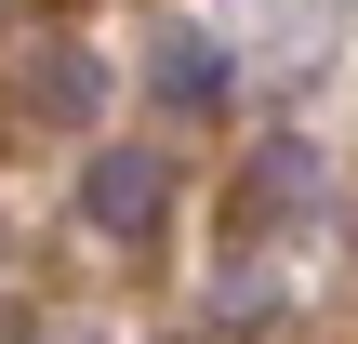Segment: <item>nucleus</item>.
Returning <instances> with one entry per match:
<instances>
[{
	"instance_id": "f257e3e1",
	"label": "nucleus",
	"mask_w": 358,
	"mask_h": 344,
	"mask_svg": "<svg viewBox=\"0 0 358 344\" xmlns=\"http://www.w3.org/2000/svg\"><path fill=\"white\" fill-rule=\"evenodd\" d=\"M93 225H120V239H146V225H159V159H146V146L93 159Z\"/></svg>"
}]
</instances>
